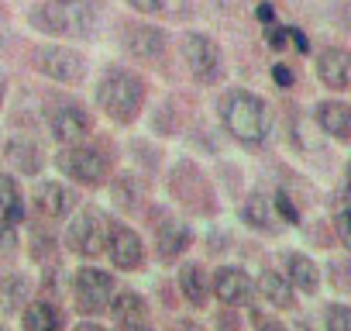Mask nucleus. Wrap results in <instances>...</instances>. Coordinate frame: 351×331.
<instances>
[{
  "label": "nucleus",
  "mask_w": 351,
  "mask_h": 331,
  "mask_svg": "<svg viewBox=\"0 0 351 331\" xmlns=\"http://www.w3.org/2000/svg\"><path fill=\"white\" fill-rule=\"evenodd\" d=\"M180 56H183L186 69L193 73V80L200 87H214V83L224 80V52H221V45L210 35L186 32L180 38Z\"/></svg>",
  "instance_id": "nucleus-9"
},
{
  "label": "nucleus",
  "mask_w": 351,
  "mask_h": 331,
  "mask_svg": "<svg viewBox=\"0 0 351 331\" xmlns=\"http://www.w3.org/2000/svg\"><path fill=\"white\" fill-rule=\"evenodd\" d=\"M145 97H148L145 76L138 69H131V66H121V62L104 66V73L97 80V90H93L97 107L121 128L138 121V114L145 107Z\"/></svg>",
  "instance_id": "nucleus-3"
},
{
  "label": "nucleus",
  "mask_w": 351,
  "mask_h": 331,
  "mask_svg": "<svg viewBox=\"0 0 351 331\" xmlns=\"http://www.w3.org/2000/svg\"><path fill=\"white\" fill-rule=\"evenodd\" d=\"M289 42H293V49H296L300 56H310V38H306V32H303V28L289 25Z\"/></svg>",
  "instance_id": "nucleus-36"
},
{
  "label": "nucleus",
  "mask_w": 351,
  "mask_h": 331,
  "mask_svg": "<svg viewBox=\"0 0 351 331\" xmlns=\"http://www.w3.org/2000/svg\"><path fill=\"white\" fill-rule=\"evenodd\" d=\"M313 124L334 138V141H351V104L341 97H327L313 104Z\"/></svg>",
  "instance_id": "nucleus-17"
},
{
  "label": "nucleus",
  "mask_w": 351,
  "mask_h": 331,
  "mask_svg": "<svg viewBox=\"0 0 351 331\" xmlns=\"http://www.w3.org/2000/svg\"><path fill=\"white\" fill-rule=\"evenodd\" d=\"M165 187H169L172 201H176V204H183L186 211L204 214V218L217 214L214 187H210L207 173L200 170L197 162H186V159H183V162L169 166V173H165Z\"/></svg>",
  "instance_id": "nucleus-4"
},
{
  "label": "nucleus",
  "mask_w": 351,
  "mask_h": 331,
  "mask_svg": "<svg viewBox=\"0 0 351 331\" xmlns=\"http://www.w3.org/2000/svg\"><path fill=\"white\" fill-rule=\"evenodd\" d=\"M28 276L25 273H8L0 279V314H21L28 307Z\"/></svg>",
  "instance_id": "nucleus-25"
},
{
  "label": "nucleus",
  "mask_w": 351,
  "mask_h": 331,
  "mask_svg": "<svg viewBox=\"0 0 351 331\" xmlns=\"http://www.w3.org/2000/svg\"><path fill=\"white\" fill-rule=\"evenodd\" d=\"M28 25L49 38L90 42L100 28V4L97 0H38L28 11Z\"/></svg>",
  "instance_id": "nucleus-2"
},
{
  "label": "nucleus",
  "mask_w": 351,
  "mask_h": 331,
  "mask_svg": "<svg viewBox=\"0 0 351 331\" xmlns=\"http://www.w3.org/2000/svg\"><path fill=\"white\" fill-rule=\"evenodd\" d=\"M8 166H14V173L21 176H38L45 170V148L32 135H11L4 145Z\"/></svg>",
  "instance_id": "nucleus-18"
},
{
  "label": "nucleus",
  "mask_w": 351,
  "mask_h": 331,
  "mask_svg": "<svg viewBox=\"0 0 351 331\" xmlns=\"http://www.w3.org/2000/svg\"><path fill=\"white\" fill-rule=\"evenodd\" d=\"M217 331H241V324H238V317H234L231 307L217 314Z\"/></svg>",
  "instance_id": "nucleus-39"
},
{
  "label": "nucleus",
  "mask_w": 351,
  "mask_h": 331,
  "mask_svg": "<svg viewBox=\"0 0 351 331\" xmlns=\"http://www.w3.org/2000/svg\"><path fill=\"white\" fill-rule=\"evenodd\" d=\"M272 207H276V214H279V221H282V225H289V228H296V225H300V207L293 204V197H289L286 190H276Z\"/></svg>",
  "instance_id": "nucleus-30"
},
{
  "label": "nucleus",
  "mask_w": 351,
  "mask_h": 331,
  "mask_svg": "<svg viewBox=\"0 0 351 331\" xmlns=\"http://www.w3.org/2000/svg\"><path fill=\"white\" fill-rule=\"evenodd\" d=\"M4 18H8V8H4V4H0V21H4Z\"/></svg>",
  "instance_id": "nucleus-46"
},
{
  "label": "nucleus",
  "mask_w": 351,
  "mask_h": 331,
  "mask_svg": "<svg viewBox=\"0 0 351 331\" xmlns=\"http://www.w3.org/2000/svg\"><path fill=\"white\" fill-rule=\"evenodd\" d=\"M73 331H107V328H104V324H97V321H80Z\"/></svg>",
  "instance_id": "nucleus-40"
},
{
  "label": "nucleus",
  "mask_w": 351,
  "mask_h": 331,
  "mask_svg": "<svg viewBox=\"0 0 351 331\" xmlns=\"http://www.w3.org/2000/svg\"><path fill=\"white\" fill-rule=\"evenodd\" d=\"M344 194L351 197V159H348V166H344Z\"/></svg>",
  "instance_id": "nucleus-43"
},
{
  "label": "nucleus",
  "mask_w": 351,
  "mask_h": 331,
  "mask_svg": "<svg viewBox=\"0 0 351 331\" xmlns=\"http://www.w3.org/2000/svg\"><path fill=\"white\" fill-rule=\"evenodd\" d=\"M176 286H180L183 300L193 304V307H207L210 300V273L200 266V262H183L180 266V276H176Z\"/></svg>",
  "instance_id": "nucleus-21"
},
{
  "label": "nucleus",
  "mask_w": 351,
  "mask_h": 331,
  "mask_svg": "<svg viewBox=\"0 0 351 331\" xmlns=\"http://www.w3.org/2000/svg\"><path fill=\"white\" fill-rule=\"evenodd\" d=\"M255 21L265 28V25H276V4L272 0H262V4L255 8Z\"/></svg>",
  "instance_id": "nucleus-37"
},
{
  "label": "nucleus",
  "mask_w": 351,
  "mask_h": 331,
  "mask_svg": "<svg viewBox=\"0 0 351 331\" xmlns=\"http://www.w3.org/2000/svg\"><path fill=\"white\" fill-rule=\"evenodd\" d=\"M124 4L134 11V14H165V18H183L186 14V4L183 0H124Z\"/></svg>",
  "instance_id": "nucleus-28"
},
{
  "label": "nucleus",
  "mask_w": 351,
  "mask_h": 331,
  "mask_svg": "<svg viewBox=\"0 0 351 331\" xmlns=\"http://www.w3.org/2000/svg\"><path fill=\"white\" fill-rule=\"evenodd\" d=\"M62 310H59V304H52V300H32L25 310H21V328L25 331H62Z\"/></svg>",
  "instance_id": "nucleus-23"
},
{
  "label": "nucleus",
  "mask_w": 351,
  "mask_h": 331,
  "mask_svg": "<svg viewBox=\"0 0 351 331\" xmlns=\"http://www.w3.org/2000/svg\"><path fill=\"white\" fill-rule=\"evenodd\" d=\"M114 276L100 266H80L73 273V300H76V310L86 314V317H97L104 310H110V300H114Z\"/></svg>",
  "instance_id": "nucleus-11"
},
{
  "label": "nucleus",
  "mask_w": 351,
  "mask_h": 331,
  "mask_svg": "<svg viewBox=\"0 0 351 331\" xmlns=\"http://www.w3.org/2000/svg\"><path fill=\"white\" fill-rule=\"evenodd\" d=\"M32 66L38 76L52 80V83H62V87H76L83 83L86 76V59L69 49V45H56V42H45V45H35L32 49Z\"/></svg>",
  "instance_id": "nucleus-10"
},
{
  "label": "nucleus",
  "mask_w": 351,
  "mask_h": 331,
  "mask_svg": "<svg viewBox=\"0 0 351 331\" xmlns=\"http://www.w3.org/2000/svg\"><path fill=\"white\" fill-rule=\"evenodd\" d=\"M272 83H276L279 90H293V83H296V73H293L286 62H272Z\"/></svg>",
  "instance_id": "nucleus-35"
},
{
  "label": "nucleus",
  "mask_w": 351,
  "mask_h": 331,
  "mask_svg": "<svg viewBox=\"0 0 351 331\" xmlns=\"http://www.w3.org/2000/svg\"><path fill=\"white\" fill-rule=\"evenodd\" d=\"M0 218H8L11 225H21L28 218L25 194H21V187L11 173H0Z\"/></svg>",
  "instance_id": "nucleus-26"
},
{
  "label": "nucleus",
  "mask_w": 351,
  "mask_h": 331,
  "mask_svg": "<svg viewBox=\"0 0 351 331\" xmlns=\"http://www.w3.org/2000/svg\"><path fill=\"white\" fill-rule=\"evenodd\" d=\"M241 221H245L252 231H258V235H276V231L282 228V221H279V214H276V207H272V197L262 194V190L248 194V201L241 204Z\"/></svg>",
  "instance_id": "nucleus-19"
},
{
  "label": "nucleus",
  "mask_w": 351,
  "mask_h": 331,
  "mask_svg": "<svg viewBox=\"0 0 351 331\" xmlns=\"http://www.w3.org/2000/svg\"><path fill=\"white\" fill-rule=\"evenodd\" d=\"M330 225H334V235H337V242L351 252V204H344V207H337L334 211V218H330Z\"/></svg>",
  "instance_id": "nucleus-32"
},
{
  "label": "nucleus",
  "mask_w": 351,
  "mask_h": 331,
  "mask_svg": "<svg viewBox=\"0 0 351 331\" xmlns=\"http://www.w3.org/2000/svg\"><path fill=\"white\" fill-rule=\"evenodd\" d=\"M210 290L224 307H248L255 297V283L241 266H217L210 273Z\"/></svg>",
  "instance_id": "nucleus-13"
},
{
  "label": "nucleus",
  "mask_w": 351,
  "mask_h": 331,
  "mask_svg": "<svg viewBox=\"0 0 351 331\" xmlns=\"http://www.w3.org/2000/svg\"><path fill=\"white\" fill-rule=\"evenodd\" d=\"M56 170L80 187H104L110 180V155L93 141L62 145V152L56 155Z\"/></svg>",
  "instance_id": "nucleus-6"
},
{
  "label": "nucleus",
  "mask_w": 351,
  "mask_h": 331,
  "mask_svg": "<svg viewBox=\"0 0 351 331\" xmlns=\"http://www.w3.org/2000/svg\"><path fill=\"white\" fill-rule=\"evenodd\" d=\"M252 321H255V331H289L282 321H276V317H265V314H252Z\"/></svg>",
  "instance_id": "nucleus-38"
},
{
  "label": "nucleus",
  "mask_w": 351,
  "mask_h": 331,
  "mask_svg": "<svg viewBox=\"0 0 351 331\" xmlns=\"http://www.w3.org/2000/svg\"><path fill=\"white\" fill-rule=\"evenodd\" d=\"M8 42H11V38H8V32H4V28H0V52H4V49H8Z\"/></svg>",
  "instance_id": "nucleus-45"
},
{
  "label": "nucleus",
  "mask_w": 351,
  "mask_h": 331,
  "mask_svg": "<svg viewBox=\"0 0 351 331\" xmlns=\"http://www.w3.org/2000/svg\"><path fill=\"white\" fill-rule=\"evenodd\" d=\"M114 269L121 273H131V269H141L145 266V242L134 228L121 225V221H110V235H107V252Z\"/></svg>",
  "instance_id": "nucleus-12"
},
{
  "label": "nucleus",
  "mask_w": 351,
  "mask_h": 331,
  "mask_svg": "<svg viewBox=\"0 0 351 331\" xmlns=\"http://www.w3.org/2000/svg\"><path fill=\"white\" fill-rule=\"evenodd\" d=\"M317 80L327 87V90H351V49L344 45H324L317 52Z\"/></svg>",
  "instance_id": "nucleus-14"
},
{
  "label": "nucleus",
  "mask_w": 351,
  "mask_h": 331,
  "mask_svg": "<svg viewBox=\"0 0 351 331\" xmlns=\"http://www.w3.org/2000/svg\"><path fill=\"white\" fill-rule=\"evenodd\" d=\"M18 249H21L18 225H11L8 218H0V252H4V255H14Z\"/></svg>",
  "instance_id": "nucleus-33"
},
{
  "label": "nucleus",
  "mask_w": 351,
  "mask_h": 331,
  "mask_svg": "<svg viewBox=\"0 0 351 331\" xmlns=\"http://www.w3.org/2000/svg\"><path fill=\"white\" fill-rule=\"evenodd\" d=\"M0 331H8V328H4V324H0Z\"/></svg>",
  "instance_id": "nucleus-47"
},
{
  "label": "nucleus",
  "mask_w": 351,
  "mask_h": 331,
  "mask_svg": "<svg viewBox=\"0 0 351 331\" xmlns=\"http://www.w3.org/2000/svg\"><path fill=\"white\" fill-rule=\"evenodd\" d=\"M117 42H121V52L148 69H162L165 66V56H169V32L152 25V21H121L117 25Z\"/></svg>",
  "instance_id": "nucleus-5"
},
{
  "label": "nucleus",
  "mask_w": 351,
  "mask_h": 331,
  "mask_svg": "<svg viewBox=\"0 0 351 331\" xmlns=\"http://www.w3.org/2000/svg\"><path fill=\"white\" fill-rule=\"evenodd\" d=\"M110 317L117 324H138V321H148V304L138 290H117L114 300H110Z\"/></svg>",
  "instance_id": "nucleus-24"
},
{
  "label": "nucleus",
  "mask_w": 351,
  "mask_h": 331,
  "mask_svg": "<svg viewBox=\"0 0 351 331\" xmlns=\"http://www.w3.org/2000/svg\"><path fill=\"white\" fill-rule=\"evenodd\" d=\"M282 273H286V279L293 283L296 293L313 297L320 290V266L310 255H303V252H286L282 255Z\"/></svg>",
  "instance_id": "nucleus-20"
},
{
  "label": "nucleus",
  "mask_w": 351,
  "mask_h": 331,
  "mask_svg": "<svg viewBox=\"0 0 351 331\" xmlns=\"http://www.w3.org/2000/svg\"><path fill=\"white\" fill-rule=\"evenodd\" d=\"M172 331H204V328H200L197 321H180V324H176Z\"/></svg>",
  "instance_id": "nucleus-42"
},
{
  "label": "nucleus",
  "mask_w": 351,
  "mask_h": 331,
  "mask_svg": "<svg viewBox=\"0 0 351 331\" xmlns=\"http://www.w3.org/2000/svg\"><path fill=\"white\" fill-rule=\"evenodd\" d=\"M141 194H145V183L138 180V173H117L110 180V201L128 214L141 207Z\"/></svg>",
  "instance_id": "nucleus-27"
},
{
  "label": "nucleus",
  "mask_w": 351,
  "mask_h": 331,
  "mask_svg": "<svg viewBox=\"0 0 351 331\" xmlns=\"http://www.w3.org/2000/svg\"><path fill=\"white\" fill-rule=\"evenodd\" d=\"M45 128H49V135L59 145H80V141L90 138L93 117H90V111L80 100H73V97H52L45 104Z\"/></svg>",
  "instance_id": "nucleus-8"
},
{
  "label": "nucleus",
  "mask_w": 351,
  "mask_h": 331,
  "mask_svg": "<svg viewBox=\"0 0 351 331\" xmlns=\"http://www.w3.org/2000/svg\"><path fill=\"white\" fill-rule=\"evenodd\" d=\"M262 32H265V45H269L272 52H282V49L289 45V25H279V21H276V25H265Z\"/></svg>",
  "instance_id": "nucleus-34"
},
{
  "label": "nucleus",
  "mask_w": 351,
  "mask_h": 331,
  "mask_svg": "<svg viewBox=\"0 0 351 331\" xmlns=\"http://www.w3.org/2000/svg\"><path fill=\"white\" fill-rule=\"evenodd\" d=\"M217 117H221V128L241 148H252V152L262 148L276 128V114H272L269 100L252 90H241V87H231L217 97Z\"/></svg>",
  "instance_id": "nucleus-1"
},
{
  "label": "nucleus",
  "mask_w": 351,
  "mask_h": 331,
  "mask_svg": "<svg viewBox=\"0 0 351 331\" xmlns=\"http://www.w3.org/2000/svg\"><path fill=\"white\" fill-rule=\"evenodd\" d=\"M117 331H152L148 321H138V324H117Z\"/></svg>",
  "instance_id": "nucleus-41"
},
{
  "label": "nucleus",
  "mask_w": 351,
  "mask_h": 331,
  "mask_svg": "<svg viewBox=\"0 0 351 331\" xmlns=\"http://www.w3.org/2000/svg\"><path fill=\"white\" fill-rule=\"evenodd\" d=\"M32 204H35V211L42 218L62 221V218H69L76 211V194L66 183H59V180H42L35 187V194H32Z\"/></svg>",
  "instance_id": "nucleus-16"
},
{
  "label": "nucleus",
  "mask_w": 351,
  "mask_h": 331,
  "mask_svg": "<svg viewBox=\"0 0 351 331\" xmlns=\"http://www.w3.org/2000/svg\"><path fill=\"white\" fill-rule=\"evenodd\" d=\"M324 331H351V304H327L324 307Z\"/></svg>",
  "instance_id": "nucleus-29"
},
{
  "label": "nucleus",
  "mask_w": 351,
  "mask_h": 331,
  "mask_svg": "<svg viewBox=\"0 0 351 331\" xmlns=\"http://www.w3.org/2000/svg\"><path fill=\"white\" fill-rule=\"evenodd\" d=\"M4 100H8V76L0 73V107H4Z\"/></svg>",
  "instance_id": "nucleus-44"
},
{
  "label": "nucleus",
  "mask_w": 351,
  "mask_h": 331,
  "mask_svg": "<svg viewBox=\"0 0 351 331\" xmlns=\"http://www.w3.org/2000/svg\"><path fill=\"white\" fill-rule=\"evenodd\" d=\"M107 235H110V218L86 204L73 214L69 228H66V249L80 259H100L107 252Z\"/></svg>",
  "instance_id": "nucleus-7"
},
{
  "label": "nucleus",
  "mask_w": 351,
  "mask_h": 331,
  "mask_svg": "<svg viewBox=\"0 0 351 331\" xmlns=\"http://www.w3.org/2000/svg\"><path fill=\"white\" fill-rule=\"evenodd\" d=\"M327 276L337 290H344L351 297V259H330L327 262Z\"/></svg>",
  "instance_id": "nucleus-31"
},
{
  "label": "nucleus",
  "mask_w": 351,
  "mask_h": 331,
  "mask_svg": "<svg viewBox=\"0 0 351 331\" xmlns=\"http://www.w3.org/2000/svg\"><path fill=\"white\" fill-rule=\"evenodd\" d=\"M255 290L262 293L265 304H272V307H279V310H293V307H296V290H293V283L286 279V273L262 269L258 279H255Z\"/></svg>",
  "instance_id": "nucleus-22"
},
{
  "label": "nucleus",
  "mask_w": 351,
  "mask_h": 331,
  "mask_svg": "<svg viewBox=\"0 0 351 331\" xmlns=\"http://www.w3.org/2000/svg\"><path fill=\"white\" fill-rule=\"evenodd\" d=\"M190 245H193V228L186 221H180V218L155 221V255H158V262L183 259Z\"/></svg>",
  "instance_id": "nucleus-15"
}]
</instances>
